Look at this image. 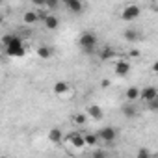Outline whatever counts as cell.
Here are the masks:
<instances>
[{
	"mask_svg": "<svg viewBox=\"0 0 158 158\" xmlns=\"http://www.w3.org/2000/svg\"><path fill=\"white\" fill-rule=\"evenodd\" d=\"M139 58H141V50H138V48L128 50V60H139Z\"/></svg>",
	"mask_w": 158,
	"mask_h": 158,
	"instance_id": "cell-22",
	"label": "cell"
},
{
	"mask_svg": "<svg viewBox=\"0 0 158 158\" xmlns=\"http://www.w3.org/2000/svg\"><path fill=\"white\" fill-rule=\"evenodd\" d=\"M115 48L114 47H104V48H101V52H99V58H101V61H110V60H114L115 58Z\"/></svg>",
	"mask_w": 158,
	"mask_h": 158,
	"instance_id": "cell-18",
	"label": "cell"
},
{
	"mask_svg": "<svg viewBox=\"0 0 158 158\" xmlns=\"http://www.w3.org/2000/svg\"><path fill=\"white\" fill-rule=\"evenodd\" d=\"M52 93H54L56 97H67V95L71 93V84H69L67 80H58V82H54V86H52Z\"/></svg>",
	"mask_w": 158,
	"mask_h": 158,
	"instance_id": "cell-9",
	"label": "cell"
},
{
	"mask_svg": "<svg viewBox=\"0 0 158 158\" xmlns=\"http://www.w3.org/2000/svg\"><path fill=\"white\" fill-rule=\"evenodd\" d=\"M47 139H48L52 145H60V143L63 141V132H61V128H60V127H52V128H48V132H47Z\"/></svg>",
	"mask_w": 158,
	"mask_h": 158,
	"instance_id": "cell-12",
	"label": "cell"
},
{
	"mask_svg": "<svg viewBox=\"0 0 158 158\" xmlns=\"http://www.w3.org/2000/svg\"><path fill=\"white\" fill-rule=\"evenodd\" d=\"M41 21V15H39V11H35V10H26L24 13H23V24H26V26H34V24H37Z\"/></svg>",
	"mask_w": 158,
	"mask_h": 158,
	"instance_id": "cell-11",
	"label": "cell"
},
{
	"mask_svg": "<svg viewBox=\"0 0 158 158\" xmlns=\"http://www.w3.org/2000/svg\"><path fill=\"white\" fill-rule=\"evenodd\" d=\"M121 112H123V115H125L127 119H132V117L138 115V108L134 106V102H128V101H127V104L121 108Z\"/></svg>",
	"mask_w": 158,
	"mask_h": 158,
	"instance_id": "cell-20",
	"label": "cell"
},
{
	"mask_svg": "<svg viewBox=\"0 0 158 158\" xmlns=\"http://www.w3.org/2000/svg\"><path fill=\"white\" fill-rule=\"evenodd\" d=\"M35 56H37L39 60H50V58L54 56V48L48 47V45H39V47L35 48Z\"/></svg>",
	"mask_w": 158,
	"mask_h": 158,
	"instance_id": "cell-14",
	"label": "cell"
},
{
	"mask_svg": "<svg viewBox=\"0 0 158 158\" xmlns=\"http://www.w3.org/2000/svg\"><path fill=\"white\" fill-rule=\"evenodd\" d=\"M88 119H89V115H88L86 112H76V114H73L71 123H73L74 127H84V125L88 123Z\"/></svg>",
	"mask_w": 158,
	"mask_h": 158,
	"instance_id": "cell-17",
	"label": "cell"
},
{
	"mask_svg": "<svg viewBox=\"0 0 158 158\" xmlns=\"http://www.w3.org/2000/svg\"><path fill=\"white\" fill-rule=\"evenodd\" d=\"M30 2H32L34 6H37V8H45L48 0H30Z\"/></svg>",
	"mask_w": 158,
	"mask_h": 158,
	"instance_id": "cell-26",
	"label": "cell"
},
{
	"mask_svg": "<svg viewBox=\"0 0 158 158\" xmlns=\"http://www.w3.org/2000/svg\"><path fill=\"white\" fill-rule=\"evenodd\" d=\"M61 4V0H48L47 2V6H45V10H48V11H54V10H58V6Z\"/></svg>",
	"mask_w": 158,
	"mask_h": 158,
	"instance_id": "cell-21",
	"label": "cell"
},
{
	"mask_svg": "<svg viewBox=\"0 0 158 158\" xmlns=\"http://www.w3.org/2000/svg\"><path fill=\"white\" fill-rule=\"evenodd\" d=\"M130 71H132L130 60L119 58V60L115 61V65H114V73H115V76H119V78H127V76L130 74Z\"/></svg>",
	"mask_w": 158,
	"mask_h": 158,
	"instance_id": "cell-5",
	"label": "cell"
},
{
	"mask_svg": "<svg viewBox=\"0 0 158 158\" xmlns=\"http://www.w3.org/2000/svg\"><path fill=\"white\" fill-rule=\"evenodd\" d=\"M84 138H86V145H88V147H95V145L102 143L99 132H84Z\"/></svg>",
	"mask_w": 158,
	"mask_h": 158,
	"instance_id": "cell-19",
	"label": "cell"
},
{
	"mask_svg": "<svg viewBox=\"0 0 158 158\" xmlns=\"http://www.w3.org/2000/svg\"><path fill=\"white\" fill-rule=\"evenodd\" d=\"M154 6H156V10H158V0H156V4H154Z\"/></svg>",
	"mask_w": 158,
	"mask_h": 158,
	"instance_id": "cell-29",
	"label": "cell"
},
{
	"mask_svg": "<svg viewBox=\"0 0 158 158\" xmlns=\"http://www.w3.org/2000/svg\"><path fill=\"white\" fill-rule=\"evenodd\" d=\"M139 30L138 28H134V26H128L125 32H123V39L125 41H128V43H136V41H139Z\"/></svg>",
	"mask_w": 158,
	"mask_h": 158,
	"instance_id": "cell-16",
	"label": "cell"
},
{
	"mask_svg": "<svg viewBox=\"0 0 158 158\" xmlns=\"http://www.w3.org/2000/svg\"><path fill=\"white\" fill-rule=\"evenodd\" d=\"M39 15H41L43 26H45L48 32H56V30L60 28V17H58L56 13H52V11H41Z\"/></svg>",
	"mask_w": 158,
	"mask_h": 158,
	"instance_id": "cell-4",
	"label": "cell"
},
{
	"mask_svg": "<svg viewBox=\"0 0 158 158\" xmlns=\"http://www.w3.org/2000/svg\"><path fill=\"white\" fill-rule=\"evenodd\" d=\"M145 156H151V151H149V149H139V151H136V158H145Z\"/></svg>",
	"mask_w": 158,
	"mask_h": 158,
	"instance_id": "cell-23",
	"label": "cell"
},
{
	"mask_svg": "<svg viewBox=\"0 0 158 158\" xmlns=\"http://www.w3.org/2000/svg\"><path fill=\"white\" fill-rule=\"evenodd\" d=\"M97 45H99V37H97L95 32L86 30V32H82L80 35H78V47H80V50L84 54H88V56L89 54H95Z\"/></svg>",
	"mask_w": 158,
	"mask_h": 158,
	"instance_id": "cell-1",
	"label": "cell"
},
{
	"mask_svg": "<svg viewBox=\"0 0 158 158\" xmlns=\"http://www.w3.org/2000/svg\"><path fill=\"white\" fill-rule=\"evenodd\" d=\"M26 52H28V48H26L23 37H19V35H15V34H13L11 41L4 47V54H6L8 58H24Z\"/></svg>",
	"mask_w": 158,
	"mask_h": 158,
	"instance_id": "cell-2",
	"label": "cell"
},
{
	"mask_svg": "<svg viewBox=\"0 0 158 158\" xmlns=\"http://www.w3.org/2000/svg\"><path fill=\"white\" fill-rule=\"evenodd\" d=\"M154 99H158V89L156 88H152V86H147V88H141V97H139V101L141 102H151V101H154Z\"/></svg>",
	"mask_w": 158,
	"mask_h": 158,
	"instance_id": "cell-13",
	"label": "cell"
},
{
	"mask_svg": "<svg viewBox=\"0 0 158 158\" xmlns=\"http://www.w3.org/2000/svg\"><path fill=\"white\" fill-rule=\"evenodd\" d=\"M99 136H101V141H102V143H114V141L119 138V132H117L115 127L108 125V127H102V128L99 130Z\"/></svg>",
	"mask_w": 158,
	"mask_h": 158,
	"instance_id": "cell-6",
	"label": "cell"
},
{
	"mask_svg": "<svg viewBox=\"0 0 158 158\" xmlns=\"http://www.w3.org/2000/svg\"><path fill=\"white\" fill-rule=\"evenodd\" d=\"M151 73H152V74H158V60L152 61V65H151Z\"/></svg>",
	"mask_w": 158,
	"mask_h": 158,
	"instance_id": "cell-28",
	"label": "cell"
},
{
	"mask_svg": "<svg viewBox=\"0 0 158 158\" xmlns=\"http://www.w3.org/2000/svg\"><path fill=\"white\" fill-rule=\"evenodd\" d=\"M147 108H149V110H152V112H158V99H154V101L147 102Z\"/></svg>",
	"mask_w": 158,
	"mask_h": 158,
	"instance_id": "cell-24",
	"label": "cell"
},
{
	"mask_svg": "<svg viewBox=\"0 0 158 158\" xmlns=\"http://www.w3.org/2000/svg\"><path fill=\"white\" fill-rule=\"evenodd\" d=\"M67 143L73 145L74 151H84V147H88V145H86V138H84L82 132H71V134L67 136Z\"/></svg>",
	"mask_w": 158,
	"mask_h": 158,
	"instance_id": "cell-7",
	"label": "cell"
},
{
	"mask_svg": "<svg viewBox=\"0 0 158 158\" xmlns=\"http://www.w3.org/2000/svg\"><path fill=\"white\" fill-rule=\"evenodd\" d=\"M11 37H13V34H4V35H2V47H6V45L11 41Z\"/></svg>",
	"mask_w": 158,
	"mask_h": 158,
	"instance_id": "cell-27",
	"label": "cell"
},
{
	"mask_svg": "<svg viewBox=\"0 0 158 158\" xmlns=\"http://www.w3.org/2000/svg\"><path fill=\"white\" fill-rule=\"evenodd\" d=\"M112 86V80H110V78H102V80H101V88L102 89H108Z\"/></svg>",
	"mask_w": 158,
	"mask_h": 158,
	"instance_id": "cell-25",
	"label": "cell"
},
{
	"mask_svg": "<svg viewBox=\"0 0 158 158\" xmlns=\"http://www.w3.org/2000/svg\"><path fill=\"white\" fill-rule=\"evenodd\" d=\"M61 4H63V8L67 10V11H71V13H74V15H80L82 11H84V0H61Z\"/></svg>",
	"mask_w": 158,
	"mask_h": 158,
	"instance_id": "cell-8",
	"label": "cell"
},
{
	"mask_svg": "<svg viewBox=\"0 0 158 158\" xmlns=\"http://www.w3.org/2000/svg\"><path fill=\"white\" fill-rule=\"evenodd\" d=\"M139 15H141V8H139L138 4H127V6L121 10L119 19H121L123 23H134V21L139 19Z\"/></svg>",
	"mask_w": 158,
	"mask_h": 158,
	"instance_id": "cell-3",
	"label": "cell"
},
{
	"mask_svg": "<svg viewBox=\"0 0 158 158\" xmlns=\"http://www.w3.org/2000/svg\"><path fill=\"white\" fill-rule=\"evenodd\" d=\"M86 114H88L89 119H93V121H101V119L104 117V110H102V106H101V104H95V102H91V104L86 106Z\"/></svg>",
	"mask_w": 158,
	"mask_h": 158,
	"instance_id": "cell-10",
	"label": "cell"
},
{
	"mask_svg": "<svg viewBox=\"0 0 158 158\" xmlns=\"http://www.w3.org/2000/svg\"><path fill=\"white\" fill-rule=\"evenodd\" d=\"M139 97H141V88L130 86V88L125 89V99H127L128 102H136V101H139Z\"/></svg>",
	"mask_w": 158,
	"mask_h": 158,
	"instance_id": "cell-15",
	"label": "cell"
}]
</instances>
